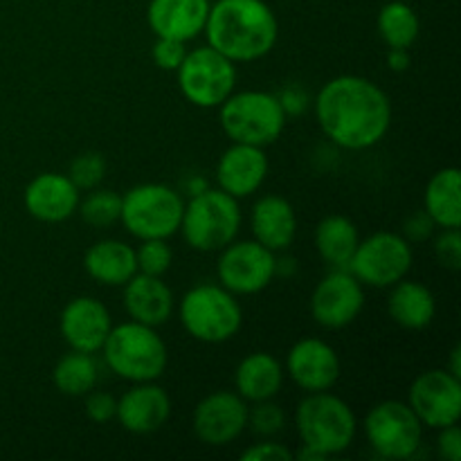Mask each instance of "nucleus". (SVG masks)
Masks as SVG:
<instances>
[{"label": "nucleus", "instance_id": "obj_1", "mask_svg": "<svg viewBox=\"0 0 461 461\" xmlns=\"http://www.w3.org/2000/svg\"><path fill=\"white\" fill-rule=\"evenodd\" d=\"M315 120L331 144L367 151L385 140L392 126V99L376 81L360 75L329 79L313 99Z\"/></svg>", "mask_w": 461, "mask_h": 461}, {"label": "nucleus", "instance_id": "obj_2", "mask_svg": "<svg viewBox=\"0 0 461 461\" xmlns=\"http://www.w3.org/2000/svg\"><path fill=\"white\" fill-rule=\"evenodd\" d=\"M207 45L234 63L268 57L279 39V21L266 0H216L205 23Z\"/></svg>", "mask_w": 461, "mask_h": 461}, {"label": "nucleus", "instance_id": "obj_3", "mask_svg": "<svg viewBox=\"0 0 461 461\" xmlns=\"http://www.w3.org/2000/svg\"><path fill=\"white\" fill-rule=\"evenodd\" d=\"M102 356L106 367L129 383L158 381L169 363V351L158 329L133 320L111 327Z\"/></svg>", "mask_w": 461, "mask_h": 461}, {"label": "nucleus", "instance_id": "obj_4", "mask_svg": "<svg viewBox=\"0 0 461 461\" xmlns=\"http://www.w3.org/2000/svg\"><path fill=\"white\" fill-rule=\"evenodd\" d=\"M295 430L302 444L329 459L351 448L358 435V419L351 405L331 390L315 392L297 403Z\"/></svg>", "mask_w": 461, "mask_h": 461}, {"label": "nucleus", "instance_id": "obj_5", "mask_svg": "<svg viewBox=\"0 0 461 461\" xmlns=\"http://www.w3.org/2000/svg\"><path fill=\"white\" fill-rule=\"evenodd\" d=\"M241 223L237 198L219 187H205L185 203L178 232L192 250L219 252L239 237Z\"/></svg>", "mask_w": 461, "mask_h": 461}, {"label": "nucleus", "instance_id": "obj_6", "mask_svg": "<svg viewBox=\"0 0 461 461\" xmlns=\"http://www.w3.org/2000/svg\"><path fill=\"white\" fill-rule=\"evenodd\" d=\"M185 331L203 345H223L243 327V309L237 295L221 284H198L178 302Z\"/></svg>", "mask_w": 461, "mask_h": 461}, {"label": "nucleus", "instance_id": "obj_7", "mask_svg": "<svg viewBox=\"0 0 461 461\" xmlns=\"http://www.w3.org/2000/svg\"><path fill=\"white\" fill-rule=\"evenodd\" d=\"M219 122L223 133L232 142L266 149L282 138L288 117L279 106L275 93L241 90V93H232L221 104Z\"/></svg>", "mask_w": 461, "mask_h": 461}, {"label": "nucleus", "instance_id": "obj_8", "mask_svg": "<svg viewBox=\"0 0 461 461\" xmlns=\"http://www.w3.org/2000/svg\"><path fill=\"white\" fill-rule=\"evenodd\" d=\"M185 201L174 187L165 183H142L122 196L120 223L131 237L171 239L178 234Z\"/></svg>", "mask_w": 461, "mask_h": 461}, {"label": "nucleus", "instance_id": "obj_9", "mask_svg": "<svg viewBox=\"0 0 461 461\" xmlns=\"http://www.w3.org/2000/svg\"><path fill=\"white\" fill-rule=\"evenodd\" d=\"M183 97L196 108H219L237 88V63L219 50L203 45L187 50V57L176 70Z\"/></svg>", "mask_w": 461, "mask_h": 461}, {"label": "nucleus", "instance_id": "obj_10", "mask_svg": "<svg viewBox=\"0 0 461 461\" xmlns=\"http://www.w3.org/2000/svg\"><path fill=\"white\" fill-rule=\"evenodd\" d=\"M412 264V243L403 234L381 230V232H374L372 237L360 239L347 270L363 286L390 288L408 277Z\"/></svg>", "mask_w": 461, "mask_h": 461}, {"label": "nucleus", "instance_id": "obj_11", "mask_svg": "<svg viewBox=\"0 0 461 461\" xmlns=\"http://www.w3.org/2000/svg\"><path fill=\"white\" fill-rule=\"evenodd\" d=\"M374 453L385 459H412L423 444V423L405 401L387 399L374 405L363 421Z\"/></svg>", "mask_w": 461, "mask_h": 461}, {"label": "nucleus", "instance_id": "obj_12", "mask_svg": "<svg viewBox=\"0 0 461 461\" xmlns=\"http://www.w3.org/2000/svg\"><path fill=\"white\" fill-rule=\"evenodd\" d=\"M277 277V252L268 250L255 239H243L219 250L216 279L232 295L248 297L266 291Z\"/></svg>", "mask_w": 461, "mask_h": 461}, {"label": "nucleus", "instance_id": "obj_13", "mask_svg": "<svg viewBox=\"0 0 461 461\" xmlns=\"http://www.w3.org/2000/svg\"><path fill=\"white\" fill-rule=\"evenodd\" d=\"M408 405L423 428L441 430L461 419V378L448 369H428L412 381Z\"/></svg>", "mask_w": 461, "mask_h": 461}, {"label": "nucleus", "instance_id": "obj_14", "mask_svg": "<svg viewBox=\"0 0 461 461\" xmlns=\"http://www.w3.org/2000/svg\"><path fill=\"white\" fill-rule=\"evenodd\" d=\"M365 306V286L347 268H333L311 293V318L329 331L354 322Z\"/></svg>", "mask_w": 461, "mask_h": 461}, {"label": "nucleus", "instance_id": "obj_15", "mask_svg": "<svg viewBox=\"0 0 461 461\" xmlns=\"http://www.w3.org/2000/svg\"><path fill=\"white\" fill-rule=\"evenodd\" d=\"M248 408L250 403H246L237 392H212L194 408V435L201 444L212 446V448L234 444L248 428Z\"/></svg>", "mask_w": 461, "mask_h": 461}, {"label": "nucleus", "instance_id": "obj_16", "mask_svg": "<svg viewBox=\"0 0 461 461\" xmlns=\"http://www.w3.org/2000/svg\"><path fill=\"white\" fill-rule=\"evenodd\" d=\"M284 372L304 394L329 392L340 381V356L320 338H302L288 349Z\"/></svg>", "mask_w": 461, "mask_h": 461}, {"label": "nucleus", "instance_id": "obj_17", "mask_svg": "<svg viewBox=\"0 0 461 461\" xmlns=\"http://www.w3.org/2000/svg\"><path fill=\"white\" fill-rule=\"evenodd\" d=\"M113 327L111 311L97 297L81 295L68 302L59 318V331L72 351L99 354Z\"/></svg>", "mask_w": 461, "mask_h": 461}, {"label": "nucleus", "instance_id": "obj_18", "mask_svg": "<svg viewBox=\"0 0 461 461\" xmlns=\"http://www.w3.org/2000/svg\"><path fill=\"white\" fill-rule=\"evenodd\" d=\"M268 169L266 149L232 142L216 162V185L225 194L241 201L264 187Z\"/></svg>", "mask_w": 461, "mask_h": 461}, {"label": "nucleus", "instance_id": "obj_19", "mask_svg": "<svg viewBox=\"0 0 461 461\" xmlns=\"http://www.w3.org/2000/svg\"><path fill=\"white\" fill-rule=\"evenodd\" d=\"M171 417V399L156 381L133 383L117 399L115 419L131 435H153L167 426Z\"/></svg>", "mask_w": 461, "mask_h": 461}, {"label": "nucleus", "instance_id": "obj_20", "mask_svg": "<svg viewBox=\"0 0 461 461\" xmlns=\"http://www.w3.org/2000/svg\"><path fill=\"white\" fill-rule=\"evenodd\" d=\"M81 192L68 174L45 171L34 176L23 192V205L32 219L41 223H63L77 214Z\"/></svg>", "mask_w": 461, "mask_h": 461}, {"label": "nucleus", "instance_id": "obj_21", "mask_svg": "<svg viewBox=\"0 0 461 461\" xmlns=\"http://www.w3.org/2000/svg\"><path fill=\"white\" fill-rule=\"evenodd\" d=\"M210 5V0H149V30L156 39L189 43L205 30Z\"/></svg>", "mask_w": 461, "mask_h": 461}, {"label": "nucleus", "instance_id": "obj_22", "mask_svg": "<svg viewBox=\"0 0 461 461\" xmlns=\"http://www.w3.org/2000/svg\"><path fill=\"white\" fill-rule=\"evenodd\" d=\"M122 288H124V309L133 322L158 329L169 322L174 315V291L162 277L135 273Z\"/></svg>", "mask_w": 461, "mask_h": 461}, {"label": "nucleus", "instance_id": "obj_23", "mask_svg": "<svg viewBox=\"0 0 461 461\" xmlns=\"http://www.w3.org/2000/svg\"><path fill=\"white\" fill-rule=\"evenodd\" d=\"M250 230L255 241L273 252H284L297 237V212L284 196L268 194L252 205Z\"/></svg>", "mask_w": 461, "mask_h": 461}, {"label": "nucleus", "instance_id": "obj_24", "mask_svg": "<svg viewBox=\"0 0 461 461\" xmlns=\"http://www.w3.org/2000/svg\"><path fill=\"white\" fill-rule=\"evenodd\" d=\"M284 378L286 372L277 356L268 351H252L237 365L234 392L246 403H259V401L275 399L282 392Z\"/></svg>", "mask_w": 461, "mask_h": 461}, {"label": "nucleus", "instance_id": "obj_25", "mask_svg": "<svg viewBox=\"0 0 461 461\" xmlns=\"http://www.w3.org/2000/svg\"><path fill=\"white\" fill-rule=\"evenodd\" d=\"M84 270L102 286H124L138 273L135 248L120 239L95 241L84 255Z\"/></svg>", "mask_w": 461, "mask_h": 461}, {"label": "nucleus", "instance_id": "obj_26", "mask_svg": "<svg viewBox=\"0 0 461 461\" xmlns=\"http://www.w3.org/2000/svg\"><path fill=\"white\" fill-rule=\"evenodd\" d=\"M387 313L408 331H423L432 324L437 315L435 293L421 282L412 279H401L394 286H390V300H387Z\"/></svg>", "mask_w": 461, "mask_h": 461}, {"label": "nucleus", "instance_id": "obj_27", "mask_svg": "<svg viewBox=\"0 0 461 461\" xmlns=\"http://www.w3.org/2000/svg\"><path fill=\"white\" fill-rule=\"evenodd\" d=\"M423 210L437 228H461V174L457 167H444L428 180Z\"/></svg>", "mask_w": 461, "mask_h": 461}, {"label": "nucleus", "instance_id": "obj_28", "mask_svg": "<svg viewBox=\"0 0 461 461\" xmlns=\"http://www.w3.org/2000/svg\"><path fill=\"white\" fill-rule=\"evenodd\" d=\"M315 250L331 268H347L358 248L360 234L354 221L342 214H329L315 228Z\"/></svg>", "mask_w": 461, "mask_h": 461}, {"label": "nucleus", "instance_id": "obj_29", "mask_svg": "<svg viewBox=\"0 0 461 461\" xmlns=\"http://www.w3.org/2000/svg\"><path fill=\"white\" fill-rule=\"evenodd\" d=\"M52 381L61 394L86 396L97 387L99 381V365L95 360V354L70 349V354L61 356L59 363L54 365Z\"/></svg>", "mask_w": 461, "mask_h": 461}, {"label": "nucleus", "instance_id": "obj_30", "mask_svg": "<svg viewBox=\"0 0 461 461\" xmlns=\"http://www.w3.org/2000/svg\"><path fill=\"white\" fill-rule=\"evenodd\" d=\"M376 25L378 34L387 48L410 50L414 41L419 39V32H421L419 14L414 12L412 5L403 3V0H390V3L383 5Z\"/></svg>", "mask_w": 461, "mask_h": 461}, {"label": "nucleus", "instance_id": "obj_31", "mask_svg": "<svg viewBox=\"0 0 461 461\" xmlns=\"http://www.w3.org/2000/svg\"><path fill=\"white\" fill-rule=\"evenodd\" d=\"M77 214L90 228H113L115 223H120L122 196L117 192H113V189H90L84 198H79Z\"/></svg>", "mask_w": 461, "mask_h": 461}, {"label": "nucleus", "instance_id": "obj_32", "mask_svg": "<svg viewBox=\"0 0 461 461\" xmlns=\"http://www.w3.org/2000/svg\"><path fill=\"white\" fill-rule=\"evenodd\" d=\"M135 259H138V273L156 275L162 277L169 273L174 264V250L169 246V239H144L135 248Z\"/></svg>", "mask_w": 461, "mask_h": 461}, {"label": "nucleus", "instance_id": "obj_33", "mask_svg": "<svg viewBox=\"0 0 461 461\" xmlns=\"http://www.w3.org/2000/svg\"><path fill=\"white\" fill-rule=\"evenodd\" d=\"M106 158L97 151H88L77 156L75 160L70 162V169H68V178L72 180L79 192H90V189L99 187L102 180L106 178Z\"/></svg>", "mask_w": 461, "mask_h": 461}, {"label": "nucleus", "instance_id": "obj_34", "mask_svg": "<svg viewBox=\"0 0 461 461\" xmlns=\"http://www.w3.org/2000/svg\"><path fill=\"white\" fill-rule=\"evenodd\" d=\"M286 426V417L284 410L273 399L259 401V403H250L248 408V428L259 437H275L284 430Z\"/></svg>", "mask_w": 461, "mask_h": 461}, {"label": "nucleus", "instance_id": "obj_35", "mask_svg": "<svg viewBox=\"0 0 461 461\" xmlns=\"http://www.w3.org/2000/svg\"><path fill=\"white\" fill-rule=\"evenodd\" d=\"M435 257L444 268L457 273L461 268V232L459 228H441L435 239Z\"/></svg>", "mask_w": 461, "mask_h": 461}, {"label": "nucleus", "instance_id": "obj_36", "mask_svg": "<svg viewBox=\"0 0 461 461\" xmlns=\"http://www.w3.org/2000/svg\"><path fill=\"white\" fill-rule=\"evenodd\" d=\"M187 43H180V41L156 39L151 48V57L160 70L176 72L180 63H183V59L187 57Z\"/></svg>", "mask_w": 461, "mask_h": 461}, {"label": "nucleus", "instance_id": "obj_37", "mask_svg": "<svg viewBox=\"0 0 461 461\" xmlns=\"http://www.w3.org/2000/svg\"><path fill=\"white\" fill-rule=\"evenodd\" d=\"M84 410H86V414H88L90 421L108 423V421H113V419H115L117 399L111 394V392L90 390L88 394H86Z\"/></svg>", "mask_w": 461, "mask_h": 461}, {"label": "nucleus", "instance_id": "obj_38", "mask_svg": "<svg viewBox=\"0 0 461 461\" xmlns=\"http://www.w3.org/2000/svg\"><path fill=\"white\" fill-rule=\"evenodd\" d=\"M277 99H279V106H282V111L286 113V117L304 115V113L311 108V104H313L311 95L306 93L304 86H300V84L284 86V88L277 93Z\"/></svg>", "mask_w": 461, "mask_h": 461}, {"label": "nucleus", "instance_id": "obj_39", "mask_svg": "<svg viewBox=\"0 0 461 461\" xmlns=\"http://www.w3.org/2000/svg\"><path fill=\"white\" fill-rule=\"evenodd\" d=\"M241 459H248V461H291V459H295V455H293V450H288L286 446L279 444V441H273L268 437L266 441L252 444L250 448L243 450Z\"/></svg>", "mask_w": 461, "mask_h": 461}, {"label": "nucleus", "instance_id": "obj_40", "mask_svg": "<svg viewBox=\"0 0 461 461\" xmlns=\"http://www.w3.org/2000/svg\"><path fill=\"white\" fill-rule=\"evenodd\" d=\"M435 221L428 216L426 210L414 212L412 216H408V221L403 223V237L410 243H423L435 234Z\"/></svg>", "mask_w": 461, "mask_h": 461}, {"label": "nucleus", "instance_id": "obj_41", "mask_svg": "<svg viewBox=\"0 0 461 461\" xmlns=\"http://www.w3.org/2000/svg\"><path fill=\"white\" fill-rule=\"evenodd\" d=\"M437 453L446 461H461V430L459 426H446L437 437Z\"/></svg>", "mask_w": 461, "mask_h": 461}, {"label": "nucleus", "instance_id": "obj_42", "mask_svg": "<svg viewBox=\"0 0 461 461\" xmlns=\"http://www.w3.org/2000/svg\"><path fill=\"white\" fill-rule=\"evenodd\" d=\"M412 63V57H410V50L403 48H387V66L394 72H405Z\"/></svg>", "mask_w": 461, "mask_h": 461}, {"label": "nucleus", "instance_id": "obj_43", "mask_svg": "<svg viewBox=\"0 0 461 461\" xmlns=\"http://www.w3.org/2000/svg\"><path fill=\"white\" fill-rule=\"evenodd\" d=\"M448 369L450 374H455V376L461 378V347L455 345L453 351H450V363H448Z\"/></svg>", "mask_w": 461, "mask_h": 461}]
</instances>
